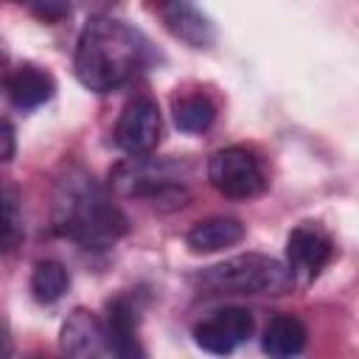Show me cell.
Wrapping results in <instances>:
<instances>
[{
  "mask_svg": "<svg viewBox=\"0 0 359 359\" xmlns=\"http://www.w3.org/2000/svg\"><path fill=\"white\" fill-rule=\"evenodd\" d=\"M0 90H6V65H3V56H0Z\"/></svg>",
  "mask_w": 359,
  "mask_h": 359,
  "instance_id": "44dd1931",
  "label": "cell"
},
{
  "mask_svg": "<svg viewBox=\"0 0 359 359\" xmlns=\"http://www.w3.org/2000/svg\"><path fill=\"white\" fill-rule=\"evenodd\" d=\"M196 283L210 294H286L294 278L278 258L244 252L202 269Z\"/></svg>",
  "mask_w": 359,
  "mask_h": 359,
  "instance_id": "277c9868",
  "label": "cell"
},
{
  "mask_svg": "<svg viewBox=\"0 0 359 359\" xmlns=\"http://www.w3.org/2000/svg\"><path fill=\"white\" fill-rule=\"evenodd\" d=\"M146 62V39L115 17H90L79 34L73 70L93 93L123 87Z\"/></svg>",
  "mask_w": 359,
  "mask_h": 359,
  "instance_id": "7a4b0ae2",
  "label": "cell"
},
{
  "mask_svg": "<svg viewBox=\"0 0 359 359\" xmlns=\"http://www.w3.org/2000/svg\"><path fill=\"white\" fill-rule=\"evenodd\" d=\"M160 17L165 28L191 48H210L216 39L213 22L191 0H160Z\"/></svg>",
  "mask_w": 359,
  "mask_h": 359,
  "instance_id": "30bf717a",
  "label": "cell"
},
{
  "mask_svg": "<svg viewBox=\"0 0 359 359\" xmlns=\"http://www.w3.org/2000/svg\"><path fill=\"white\" fill-rule=\"evenodd\" d=\"M188 171L191 168L185 163L137 154V157H129L126 163H118L109 180L118 196L143 199L157 210H177L191 199V191L185 185Z\"/></svg>",
  "mask_w": 359,
  "mask_h": 359,
  "instance_id": "3957f363",
  "label": "cell"
},
{
  "mask_svg": "<svg viewBox=\"0 0 359 359\" xmlns=\"http://www.w3.org/2000/svg\"><path fill=\"white\" fill-rule=\"evenodd\" d=\"M17 149V137H14V126L8 121L0 118V163H8L14 157Z\"/></svg>",
  "mask_w": 359,
  "mask_h": 359,
  "instance_id": "d6986e66",
  "label": "cell"
},
{
  "mask_svg": "<svg viewBox=\"0 0 359 359\" xmlns=\"http://www.w3.org/2000/svg\"><path fill=\"white\" fill-rule=\"evenodd\" d=\"M17 3L28 6L42 20H59L67 14V0H17Z\"/></svg>",
  "mask_w": 359,
  "mask_h": 359,
  "instance_id": "ac0fdd59",
  "label": "cell"
},
{
  "mask_svg": "<svg viewBox=\"0 0 359 359\" xmlns=\"http://www.w3.org/2000/svg\"><path fill=\"white\" fill-rule=\"evenodd\" d=\"M171 115H174L177 129L196 135V132L210 129V123L216 121V107H213V101H210L208 95L194 93V95H182V98H177Z\"/></svg>",
  "mask_w": 359,
  "mask_h": 359,
  "instance_id": "2e32d148",
  "label": "cell"
},
{
  "mask_svg": "<svg viewBox=\"0 0 359 359\" xmlns=\"http://www.w3.org/2000/svg\"><path fill=\"white\" fill-rule=\"evenodd\" d=\"M62 351L70 356H81V359L112 353L104 320H98L87 309H76L62 325Z\"/></svg>",
  "mask_w": 359,
  "mask_h": 359,
  "instance_id": "9c48e42d",
  "label": "cell"
},
{
  "mask_svg": "<svg viewBox=\"0 0 359 359\" xmlns=\"http://www.w3.org/2000/svg\"><path fill=\"white\" fill-rule=\"evenodd\" d=\"M22 238V205L14 182L0 180V252H8Z\"/></svg>",
  "mask_w": 359,
  "mask_h": 359,
  "instance_id": "9a60e30c",
  "label": "cell"
},
{
  "mask_svg": "<svg viewBox=\"0 0 359 359\" xmlns=\"http://www.w3.org/2000/svg\"><path fill=\"white\" fill-rule=\"evenodd\" d=\"M67 283H70V278H67L65 264L50 261V258L48 261H39L34 266V272H31V292L45 306L48 303H56L67 292Z\"/></svg>",
  "mask_w": 359,
  "mask_h": 359,
  "instance_id": "e0dca14e",
  "label": "cell"
},
{
  "mask_svg": "<svg viewBox=\"0 0 359 359\" xmlns=\"http://www.w3.org/2000/svg\"><path fill=\"white\" fill-rule=\"evenodd\" d=\"M241 238H244V224L238 219H233V216H208V219H199L188 230L185 244L194 252H219L224 247H236Z\"/></svg>",
  "mask_w": 359,
  "mask_h": 359,
  "instance_id": "4fadbf2b",
  "label": "cell"
},
{
  "mask_svg": "<svg viewBox=\"0 0 359 359\" xmlns=\"http://www.w3.org/2000/svg\"><path fill=\"white\" fill-rule=\"evenodd\" d=\"M331 258H334V241L320 224L303 222L289 233V238H286V266H289L294 280H303V283L314 280Z\"/></svg>",
  "mask_w": 359,
  "mask_h": 359,
  "instance_id": "52a82bcc",
  "label": "cell"
},
{
  "mask_svg": "<svg viewBox=\"0 0 359 359\" xmlns=\"http://www.w3.org/2000/svg\"><path fill=\"white\" fill-rule=\"evenodd\" d=\"M210 185L227 199H255L266 191V171L255 151L244 146H227L208 160Z\"/></svg>",
  "mask_w": 359,
  "mask_h": 359,
  "instance_id": "5b68a950",
  "label": "cell"
},
{
  "mask_svg": "<svg viewBox=\"0 0 359 359\" xmlns=\"http://www.w3.org/2000/svg\"><path fill=\"white\" fill-rule=\"evenodd\" d=\"M160 129L163 121L157 104L149 95H135L121 109V118L115 123V143L132 157L149 154L160 143Z\"/></svg>",
  "mask_w": 359,
  "mask_h": 359,
  "instance_id": "8992f818",
  "label": "cell"
},
{
  "mask_svg": "<svg viewBox=\"0 0 359 359\" xmlns=\"http://www.w3.org/2000/svg\"><path fill=\"white\" fill-rule=\"evenodd\" d=\"M6 353H11V337H8L6 325L0 323V356H6Z\"/></svg>",
  "mask_w": 359,
  "mask_h": 359,
  "instance_id": "ffe728a7",
  "label": "cell"
},
{
  "mask_svg": "<svg viewBox=\"0 0 359 359\" xmlns=\"http://www.w3.org/2000/svg\"><path fill=\"white\" fill-rule=\"evenodd\" d=\"M56 90V81L48 70L36 65H20L14 73L6 76V93L17 109H34L45 104Z\"/></svg>",
  "mask_w": 359,
  "mask_h": 359,
  "instance_id": "7c38bea8",
  "label": "cell"
},
{
  "mask_svg": "<svg viewBox=\"0 0 359 359\" xmlns=\"http://www.w3.org/2000/svg\"><path fill=\"white\" fill-rule=\"evenodd\" d=\"M50 222L59 236L87 250L112 247L129 230L123 210L84 168H67L59 177L53 188Z\"/></svg>",
  "mask_w": 359,
  "mask_h": 359,
  "instance_id": "6da1fadb",
  "label": "cell"
},
{
  "mask_svg": "<svg viewBox=\"0 0 359 359\" xmlns=\"http://www.w3.org/2000/svg\"><path fill=\"white\" fill-rule=\"evenodd\" d=\"M104 328H107V339H109V351L115 356H135L140 353V345H137V306L132 297L121 294L115 300L107 303V320H104Z\"/></svg>",
  "mask_w": 359,
  "mask_h": 359,
  "instance_id": "8fae6325",
  "label": "cell"
},
{
  "mask_svg": "<svg viewBox=\"0 0 359 359\" xmlns=\"http://www.w3.org/2000/svg\"><path fill=\"white\" fill-rule=\"evenodd\" d=\"M252 334V314L238 306H227L213 311L208 320H202L194 328V339L208 353H230L241 342H247Z\"/></svg>",
  "mask_w": 359,
  "mask_h": 359,
  "instance_id": "ba28073f",
  "label": "cell"
},
{
  "mask_svg": "<svg viewBox=\"0 0 359 359\" xmlns=\"http://www.w3.org/2000/svg\"><path fill=\"white\" fill-rule=\"evenodd\" d=\"M261 348L269 356H294L306 348V325L292 314H275L264 328Z\"/></svg>",
  "mask_w": 359,
  "mask_h": 359,
  "instance_id": "5bb4252c",
  "label": "cell"
}]
</instances>
